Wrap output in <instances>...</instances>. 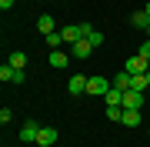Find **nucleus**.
Returning a JSON list of instances; mask_svg holds the SVG:
<instances>
[{
    "mask_svg": "<svg viewBox=\"0 0 150 147\" xmlns=\"http://www.w3.org/2000/svg\"><path fill=\"white\" fill-rule=\"evenodd\" d=\"M110 87H113V84L107 80V77H100V74L87 80V94H90V97H103V94H107Z\"/></svg>",
    "mask_w": 150,
    "mask_h": 147,
    "instance_id": "nucleus-1",
    "label": "nucleus"
},
{
    "mask_svg": "<svg viewBox=\"0 0 150 147\" xmlns=\"http://www.w3.org/2000/svg\"><path fill=\"white\" fill-rule=\"evenodd\" d=\"M90 54H93V44H90L87 37H80V40H77L74 47H70V57H74V60H87Z\"/></svg>",
    "mask_w": 150,
    "mask_h": 147,
    "instance_id": "nucleus-2",
    "label": "nucleus"
},
{
    "mask_svg": "<svg viewBox=\"0 0 150 147\" xmlns=\"http://www.w3.org/2000/svg\"><path fill=\"white\" fill-rule=\"evenodd\" d=\"M123 110H140L144 107V94L140 90H123V104H120Z\"/></svg>",
    "mask_w": 150,
    "mask_h": 147,
    "instance_id": "nucleus-3",
    "label": "nucleus"
},
{
    "mask_svg": "<svg viewBox=\"0 0 150 147\" xmlns=\"http://www.w3.org/2000/svg\"><path fill=\"white\" fill-rule=\"evenodd\" d=\"M87 80H90V77H83V74H74V77L67 80V94H74V97L87 94Z\"/></svg>",
    "mask_w": 150,
    "mask_h": 147,
    "instance_id": "nucleus-4",
    "label": "nucleus"
},
{
    "mask_svg": "<svg viewBox=\"0 0 150 147\" xmlns=\"http://www.w3.org/2000/svg\"><path fill=\"white\" fill-rule=\"evenodd\" d=\"M123 70H127V74H150V60L137 54V57L127 60V67H123Z\"/></svg>",
    "mask_w": 150,
    "mask_h": 147,
    "instance_id": "nucleus-5",
    "label": "nucleus"
},
{
    "mask_svg": "<svg viewBox=\"0 0 150 147\" xmlns=\"http://www.w3.org/2000/svg\"><path fill=\"white\" fill-rule=\"evenodd\" d=\"M0 80H4V84H23V70L4 64V67H0Z\"/></svg>",
    "mask_w": 150,
    "mask_h": 147,
    "instance_id": "nucleus-6",
    "label": "nucleus"
},
{
    "mask_svg": "<svg viewBox=\"0 0 150 147\" xmlns=\"http://www.w3.org/2000/svg\"><path fill=\"white\" fill-rule=\"evenodd\" d=\"M57 137H60V134L54 131V127H40V134H37V144H40V147H54V144H57Z\"/></svg>",
    "mask_w": 150,
    "mask_h": 147,
    "instance_id": "nucleus-7",
    "label": "nucleus"
},
{
    "mask_svg": "<svg viewBox=\"0 0 150 147\" xmlns=\"http://www.w3.org/2000/svg\"><path fill=\"white\" fill-rule=\"evenodd\" d=\"M37 134H40V127L33 124V120H27V124L20 127V141H23V144H30V141L37 144Z\"/></svg>",
    "mask_w": 150,
    "mask_h": 147,
    "instance_id": "nucleus-8",
    "label": "nucleus"
},
{
    "mask_svg": "<svg viewBox=\"0 0 150 147\" xmlns=\"http://www.w3.org/2000/svg\"><path fill=\"white\" fill-rule=\"evenodd\" d=\"M60 33H64V44L74 47L77 40H80V23H70V27H60Z\"/></svg>",
    "mask_w": 150,
    "mask_h": 147,
    "instance_id": "nucleus-9",
    "label": "nucleus"
},
{
    "mask_svg": "<svg viewBox=\"0 0 150 147\" xmlns=\"http://www.w3.org/2000/svg\"><path fill=\"white\" fill-rule=\"evenodd\" d=\"M67 64H70V54H64V50H50V67H57V70H64Z\"/></svg>",
    "mask_w": 150,
    "mask_h": 147,
    "instance_id": "nucleus-10",
    "label": "nucleus"
},
{
    "mask_svg": "<svg viewBox=\"0 0 150 147\" xmlns=\"http://www.w3.org/2000/svg\"><path fill=\"white\" fill-rule=\"evenodd\" d=\"M7 64H10V67H17V70H23V67H27V54H23V50H10Z\"/></svg>",
    "mask_w": 150,
    "mask_h": 147,
    "instance_id": "nucleus-11",
    "label": "nucleus"
},
{
    "mask_svg": "<svg viewBox=\"0 0 150 147\" xmlns=\"http://www.w3.org/2000/svg\"><path fill=\"white\" fill-rule=\"evenodd\" d=\"M37 30L43 33V37L54 33V17H50V13H40V17H37Z\"/></svg>",
    "mask_w": 150,
    "mask_h": 147,
    "instance_id": "nucleus-12",
    "label": "nucleus"
},
{
    "mask_svg": "<svg viewBox=\"0 0 150 147\" xmlns=\"http://www.w3.org/2000/svg\"><path fill=\"white\" fill-rule=\"evenodd\" d=\"M150 87V74H134V80H130V90H140L144 94Z\"/></svg>",
    "mask_w": 150,
    "mask_h": 147,
    "instance_id": "nucleus-13",
    "label": "nucleus"
},
{
    "mask_svg": "<svg viewBox=\"0 0 150 147\" xmlns=\"http://www.w3.org/2000/svg\"><path fill=\"white\" fill-rule=\"evenodd\" d=\"M130 80H134V74H127V70L113 74V87H117V90H130Z\"/></svg>",
    "mask_w": 150,
    "mask_h": 147,
    "instance_id": "nucleus-14",
    "label": "nucleus"
},
{
    "mask_svg": "<svg viewBox=\"0 0 150 147\" xmlns=\"http://www.w3.org/2000/svg\"><path fill=\"white\" fill-rule=\"evenodd\" d=\"M130 23H134V27H137V30H140V27H144V30H147V27H150V17H147L144 10H134V13H130Z\"/></svg>",
    "mask_w": 150,
    "mask_h": 147,
    "instance_id": "nucleus-15",
    "label": "nucleus"
},
{
    "mask_svg": "<svg viewBox=\"0 0 150 147\" xmlns=\"http://www.w3.org/2000/svg\"><path fill=\"white\" fill-rule=\"evenodd\" d=\"M103 100H107V107H110V104H113V107H120V104H123V90H117V87H110L107 94H103Z\"/></svg>",
    "mask_w": 150,
    "mask_h": 147,
    "instance_id": "nucleus-16",
    "label": "nucleus"
},
{
    "mask_svg": "<svg viewBox=\"0 0 150 147\" xmlns=\"http://www.w3.org/2000/svg\"><path fill=\"white\" fill-rule=\"evenodd\" d=\"M123 127H137L140 124V110H123V120H120Z\"/></svg>",
    "mask_w": 150,
    "mask_h": 147,
    "instance_id": "nucleus-17",
    "label": "nucleus"
},
{
    "mask_svg": "<svg viewBox=\"0 0 150 147\" xmlns=\"http://www.w3.org/2000/svg\"><path fill=\"white\" fill-rule=\"evenodd\" d=\"M107 120L120 124V120H123V107H113V104H110V107H107Z\"/></svg>",
    "mask_w": 150,
    "mask_h": 147,
    "instance_id": "nucleus-18",
    "label": "nucleus"
},
{
    "mask_svg": "<svg viewBox=\"0 0 150 147\" xmlns=\"http://www.w3.org/2000/svg\"><path fill=\"white\" fill-rule=\"evenodd\" d=\"M43 40H47V47H54V50H57L60 44H64V33H57V30H54V33H47Z\"/></svg>",
    "mask_w": 150,
    "mask_h": 147,
    "instance_id": "nucleus-19",
    "label": "nucleus"
},
{
    "mask_svg": "<svg viewBox=\"0 0 150 147\" xmlns=\"http://www.w3.org/2000/svg\"><path fill=\"white\" fill-rule=\"evenodd\" d=\"M87 40H90L93 47H100V44H103V33H100V30H93V33H90V37H87Z\"/></svg>",
    "mask_w": 150,
    "mask_h": 147,
    "instance_id": "nucleus-20",
    "label": "nucleus"
},
{
    "mask_svg": "<svg viewBox=\"0 0 150 147\" xmlns=\"http://www.w3.org/2000/svg\"><path fill=\"white\" fill-rule=\"evenodd\" d=\"M90 33H93V27H90V23L83 20V23H80V37H90Z\"/></svg>",
    "mask_w": 150,
    "mask_h": 147,
    "instance_id": "nucleus-21",
    "label": "nucleus"
},
{
    "mask_svg": "<svg viewBox=\"0 0 150 147\" xmlns=\"http://www.w3.org/2000/svg\"><path fill=\"white\" fill-rule=\"evenodd\" d=\"M140 57H147V60H150V40H144V47H140Z\"/></svg>",
    "mask_w": 150,
    "mask_h": 147,
    "instance_id": "nucleus-22",
    "label": "nucleus"
},
{
    "mask_svg": "<svg viewBox=\"0 0 150 147\" xmlns=\"http://www.w3.org/2000/svg\"><path fill=\"white\" fill-rule=\"evenodd\" d=\"M13 7V0H0V10H10Z\"/></svg>",
    "mask_w": 150,
    "mask_h": 147,
    "instance_id": "nucleus-23",
    "label": "nucleus"
},
{
    "mask_svg": "<svg viewBox=\"0 0 150 147\" xmlns=\"http://www.w3.org/2000/svg\"><path fill=\"white\" fill-rule=\"evenodd\" d=\"M144 13H147V17H150V0H147V7H144Z\"/></svg>",
    "mask_w": 150,
    "mask_h": 147,
    "instance_id": "nucleus-24",
    "label": "nucleus"
},
{
    "mask_svg": "<svg viewBox=\"0 0 150 147\" xmlns=\"http://www.w3.org/2000/svg\"><path fill=\"white\" fill-rule=\"evenodd\" d=\"M147 40H150V27H147Z\"/></svg>",
    "mask_w": 150,
    "mask_h": 147,
    "instance_id": "nucleus-25",
    "label": "nucleus"
}]
</instances>
